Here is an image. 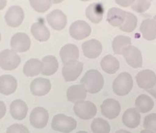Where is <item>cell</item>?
<instances>
[{"label": "cell", "mask_w": 156, "mask_h": 133, "mask_svg": "<svg viewBox=\"0 0 156 133\" xmlns=\"http://www.w3.org/2000/svg\"><path fill=\"white\" fill-rule=\"evenodd\" d=\"M140 133H154V132L150 131V130H147V129H144V130H142V131H140Z\"/></svg>", "instance_id": "42"}, {"label": "cell", "mask_w": 156, "mask_h": 133, "mask_svg": "<svg viewBox=\"0 0 156 133\" xmlns=\"http://www.w3.org/2000/svg\"><path fill=\"white\" fill-rule=\"evenodd\" d=\"M92 131L94 133H109L110 132V125L107 121H105L102 117H97L92 122L90 125Z\"/></svg>", "instance_id": "31"}, {"label": "cell", "mask_w": 156, "mask_h": 133, "mask_svg": "<svg viewBox=\"0 0 156 133\" xmlns=\"http://www.w3.org/2000/svg\"><path fill=\"white\" fill-rule=\"evenodd\" d=\"M153 20H154V21H156V15H155V16L154 17H153V18H152Z\"/></svg>", "instance_id": "45"}, {"label": "cell", "mask_w": 156, "mask_h": 133, "mask_svg": "<svg viewBox=\"0 0 156 133\" xmlns=\"http://www.w3.org/2000/svg\"><path fill=\"white\" fill-rule=\"evenodd\" d=\"M137 26V18L135 15L131 14V12H127L126 20H125L124 24L120 26V29L124 32H131L136 28Z\"/></svg>", "instance_id": "32"}, {"label": "cell", "mask_w": 156, "mask_h": 133, "mask_svg": "<svg viewBox=\"0 0 156 133\" xmlns=\"http://www.w3.org/2000/svg\"><path fill=\"white\" fill-rule=\"evenodd\" d=\"M145 129L156 133V114H150L144 120Z\"/></svg>", "instance_id": "35"}, {"label": "cell", "mask_w": 156, "mask_h": 133, "mask_svg": "<svg viewBox=\"0 0 156 133\" xmlns=\"http://www.w3.org/2000/svg\"><path fill=\"white\" fill-rule=\"evenodd\" d=\"M122 122L128 128H136L140 123V114L136 108H128L123 114Z\"/></svg>", "instance_id": "24"}, {"label": "cell", "mask_w": 156, "mask_h": 133, "mask_svg": "<svg viewBox=\"0 0 156 133\" xmlns=\"http://www.w3.org/2000/svg\"><path fill=\"white\" fill-rule=\"evenodd\" d=\"M153 106H154V102L152 98L148 95H140L135 100V108L140 114H147L150 110H152Z\"/></svg>", "instance_id": "27"}, {"label": "cell", "mask_w": 156, "mask_h": 133, "mask_svg": "<svg viewBox=\"0 0 156 133\" xmlns=\"http://www.w3.org/2000/svg\"><path fill=\"white\" fill-rule=\"evenodd\" d=\"M133 87L132 76L128 72H123L112 82V91L118 96H126Z\"/></svg>", "instance_id": "2"}, {"label": "cell", "mask_w": 156, "mask_h": 133, "mask_svg": "<svg viewBox=\"0 0 156 133\" xmlns=\"http://www.w3.org/2000/svg\"><path fill=\"white\" fill-rule=\"evenodd\" d=\"M115 2L121 6L127 7V6H131L133 4V2H134V0H117Z\"/></svg>", "instance_id": "37"}, {"label": "cell", "mask_w": 156, "mask_h": 133, "mask_svg": "<svg viewBox=\"0 0 156 133\" xmlns=\"http://www.w3.org/2000/svg\"><path fill=\"white\" fill-rule=\"evenodd\" d=\"M6 133H29V130L24 125L14 124L7 128Z\"/></svg>", "instance_id": "36"}, {"label": "cell", "mask_w": 156, "mask_h": 133, "mask_svg": "<svg viewBox=\"0 0 156 133\" xmlns=\"http://www.w3.org/2000/svg\"><path fill=\"white\" fill-rule=\"evenodd\" d=\"M0 41H1V33H0Z\"/></svg>", "instance_id": "46"}, {"label": "cell", "mask_w": 156, "mask_h": 133, "mask_svg": "<svg viewBox=\"0 0 156 133\" xmlns=\"http://www.w3.org/2000/svg\"><path fill=\"white\" fill-rule=\"evenodd\" d=\"M51 89V82L47 78H36L30 83V92L34 96H45Z\"/></svg>", "instance_id": "17"}, {"label": "cell", "mask_w": 156, "mask_h": 133, "mask_svg": "<svg viewBox=\"0 0 156 133\" xmlns=\"http://www.w3.org/2000/svg\"><path fill=\"white\" fill-rule=\"evenodd\" d=\"M49 121V114L48 110L43 108V107H36L31 110L29 117V122L31 126L37 129H43L46 127Z\"/></svg>", "instance_id": "6"}, {"label": "cell", "mask_w": 156, "mask_h": 133, "mask_svg": "<svg viewBox=\"0 0 156 133\" xmlns=\"http://www.w3.org/2000/svg\"><path fill=\"white\" fill-rule=\"evenodd\" d=\"M147 92L149 93V94L151 95V96H152V97H154L155 99H156V84H155L153 87H151L150 89H148Z\"/></svg>", "instance_id": "39"}, {"label": "cell", "mask_w": 156, "mask_h": 133, "mask_svg": "<svg viewBox=\"0 0 156 133\" xmlns=\"http://www.w3.org/2000/svg\"><path fill=\"white\" fill-rule=\"evenodd\" d=\"M5 112H6V106L4 104V102L0 101V120L5 115Z\"/></svg>", "instance_id": "38"}, {"label": "cell", "mask_w": 156, "mask_h": 133, "mask_svg": "<svg viewBox=\"0 0 156 133\" xmlns=\"http://www.w3.org/2000/svg\"><path fill=\"white\" fill-rule=\"evenodd\" d=\"M101 68L103 71L106 72L107 74H115V73L119 70L120 62L115 56L108 54V55H105L102 58Z\"/></svg>", "instance_id": "29"}, {"label": "cell", "mask_w": 156, "mask_h": 133, "mask_svg": "<svg viewBox=\"0 0 156 133\" xmlns=\"http://www.w3.org/2000/svg\"><path fill=\"white\" fill-rule=\"evenodd\" d=\"M60 2H62V0H53L52 3H60Z\"/></svg>", "instance_id": "43"}, {"label": "cell", "mask_w": 156, "mask_h": 133, "mask_svg": "<svg viewBox=\"0 0 156 133\" xmlns=\"http://www.w3.org/2000/svg\"><path fill=\"white\" fill-rule=\"evenodd\" d=\"M151 6L150 0H134L131 9L136 12H145Z\"/></svg>", "instance_id": "34"}, {"label": "cell", "mask_w": 156, "mask_h": 133, "mask_svg": "<svg viewBox=\"0 0 156 133\" xmlns=\"http://www.w3.org/2000/svg\"><path fill=\"white\" fill-rule=\"evenodd\" d=\"M83 70V65L79 61H69L62 67V76L67 82L76 80Z\"/></svg>", "instance_id": "8"}, {"label": "cell", "mask_w": 156, "mask_h": 133, "mask_svg": "<svg viewBox=\"0 0 156 133\" xmlns=\"http://www.w3.org/2000/svg\"><path fill=\"white\" fill-rule=\"evenodd\" d=\"M112 51L115 54H123L125 48L131 46V39L127 36H117L112 40Z\"/></svg>", "instance_id": "30"}, {"label": "cell", "mask_w": 156, "mask_h": 133, "mask_svg": "<svg viewBox=\"0 0 156 133\" xmlns=\"http://www.w3.org/2000/svg\"><path fill=\"white\" fill-rule=\"evenodd\" d=\"M11 47L16 53L28 51L30 48V37L24 32H17L11 39Z\"/></svg>", "instance_id": "11"}, {"label": "cell", "mask_w": 156, "mask_h": 133, "mask_svg": "<svg viewBox=\"0 0 156 133\" xmlns=\"http://www.w3.org/2000/svg\"><path fill=\"white\" fill-rule=\"evenodd\" d=\"M85 16L92 23L98 24L102 21L104 16V6L100 2H94L90 4L85 9Z\"/></svg>", "instance_id": "16"}, {"label": "cell", "mask_w": 156, "mask_h": 133, "mask_svg": "<svg viewBox=\"0 0 156 133\" xmlns=\"http://www.w3.org/2000/svg\"><path fill=\"white\" fill-rule=\"evenodd\" d=\"M82 52L87 58H97L102 52V44L96 39H92L82 44Z\"/></svg>", "instance_id": "15"}, {"label": "cell", "mask_w": 156, "mask_h": 133, "mask_svg": "<svg viewBox=\"0 0 156 133\" xmlns=\"http://www.w3.org/2000/svg\"><path fill=\"white\" fill-rule=\"evenodd\" d=\"M115 133H131V132H129V131H127V130H118Z\"/></svg>", "instance_id": "41"}, {"label": "cell", "mask_w": 156, "mask_h": 133, "mask_svg": "<svg viewBox=\"0 0 156 133\" xmlns=\"http://www.w3.org/2000/svg\"><path fill=\"white\" fill-rule=\"evenodd\" d=\"M6 5V0H0V11Z\"/></svg>", "instance_id": "40"}, {"label": "cell", "mask_w": 156, "mask_h": 133, "mask_svg": "<svg viewBox=\"0 0 156 133\" xmlns=\"http://www.w3.org/2000/svg\"><path fill=\"white\" fill-rule=\"evenodd\" d=\"M6 24L11 27H18L24 20V11L19 5H12L5 12L4 16Z\"/></svg>", "instance_id": "10"}, {"label": "cell", "mask_w": 156, "mask_h": 133, "mask_svg": "<svg viewBox=\"0 0 156 133\" xmlns=\"http://www.w3.org/2000/svg\"><path fill=\"white\" fill-rule=\"evenodd\" d=\"M70 36L75 40H83L87 37L92 32L90 24L87 23L83 20H77L73 22L69 29Z\"/></svg>", "instance_id": "7"}, {"label": "cell", "mask_w": 156, "mask_h": 133, "mask_svg": "<svg viewBox=\"0 0 156 133\" xmlns=\"http://www.w3.org/2000/svg\"><path fill=\"white\" fill-rule=\"evenodd\" d=\"M121 105L120 103L115 99H106L101 104V112L103 117H106L107 119H115L120 114Z\"/></svg>", "instance_id": "14"}, {"label": "cell", "mask_w": 156, "mask_h": 133, "mask_svg": "<svg viewBox=\"0 0 156 133\" xmlns=\"http://www.w3.org/2000/svg\"><path fill=\"white\" fill-rule=\"evenodd\" d=\"M21 58L18 53L14 52L12 50H2L0 52V67L5 71H12L17 69L20 65Z\"/></svg>", "instance_id": "4"}, {"label": "cell", "mask_w": 156, "mask_h": 133, "mask_svg": "<svg viewBox=\"0 0 156 133\" xmlns=\"http://www.w3.org/2000/svg\"><path fill=\"white\" fill-rule=\"evenodd\" d=\"M123 56H124L125 61L130 67L134 68H140L143 66V55L140 50L135 46H128L127 48L124 49L123 51Z\"/></svg>", "instance_id": "9"}, {"label": "cell", "mask_w": 156, "mask_h": 133, "mask_svg": "<svg viewBox=\"0 0 156 133\" xmlns=\"http://www.w3.org/2000/svg\"><path fill=\"white\" fill-rule=\"evenodd\" d=\"M136 83L143 89H150L156 84V74L152 70H143L136 75Z\"/></svg>", "instance_id": "13"}, {"label": "cell", "mask_w": 156, "mask_h": 133, "mask_svg": "<svg viewBox=\"0 0 156 133\" xmlns=\"http://www.w3.org/2000/svg\"><path fill=\"white\" fill-rule=\"evenodd\" d=\"M23 73L27 77L39 75L40 73H42V61L37 58L28 59L23 67Z\"/></svg>", "instance_id": "28"}, {"label": "cell", "mask_w": 156, "mask_h": 133, "mask_svg": "<svg viewBox=\"0 0 156 133\" xmlns=\"http://www.w3.org/2000/svg\"><path fill=\"white\" fill-rule=\"evenodd\" d=\"M42 74L51 76L58 69V61L53 55H47L42 59Z\"/></svg>", "instance_id": "26"}, {"label": "cell", "mask_w": 156, "mask_h": 133, "mask_svg": "<svg viewBox=\"0 0 156 133\" xmlns=\"http://www.w3.org/2000/svg\"><path fill=\"white\" fill-rule=\"evenodd\" d=\"M30 32L36 40L39 42H46L50 37V31L46 25L40 22H36L30 27Z\"/></svg>", "instance_id": "25"}, {"label": "cell", "mask_w": 156, "mask_h": 133, "mask_svg": "<svg viewBox=\"0 0 156 133\" xmlns=\"http://www.w3.org/2000/svg\"><path fill=\"white\" fill-rule=\"evenodd\" d=\"M47 22L55 30H62L67 25V16L62 9H54L47 16Z\"/></svg>", "instance_id": "12"}, {"label": "cell", "mask_w": 156, "mask_h": 133, "mask_svg": "<svg viewBox=\"0 0 156 133\" xmlns=\"http://www.w3.org/2000/svg\"><path fill=\"white\" fill-rule=\"evenodd\" d=\"M51 126L52 129L55 130V131H58L62 133H69L76 128L77 122L71 117L59 114L54 115Z\"/></svg>", "instance_id": "3"}, {"label": "cell", "mask_w": 156, "mask_h": 133, "mask_svg": "<svg viewBox=\"0 0 156 133\" xmlns=\"http://www.w3.org/2000/svg\"><path fill=\"white\" fill-rule=\"evenodd\" d=\"M76 133H87V131H78V132H76Z\"/></svg>", "instance_id": "44"}, {"label": "cell", "mask_w": 156, "mask_h": 133, "mask_svg": "<svg viewBox=\"0 0 156 133\" xmlns=\"http://www.w3.org/2000/svg\"><path fill=\"white\" fill-rule=\"evenodd\" d=\"M30 5L37 12H45L51 7V0H30Z\"/></svg>", "instance_id": "33"}, {"label": "cell", "mask_w": 156, "mask_h": 133, "mask_svg": "<svg viewBox=\"0 0 156 133\" xmlns=\"http://www.w3.org/2000/svg\"><path fill=\"white\" fill-rule=\"evenodd\" d=\"M27 110H28L27 104L23 100H20V99L14 100L11 104V107H9L11 114L15 120L25 119V117H26V114H27Z\"/></svg>", "instance_id": "23"}, {"label": "cell", "mask_w": 156, "mask_h": 133, "mask_svg": "<svg viewBox=\"0 0 156 133\" xmlns=\"http://www.w3.org/2000/svg\"><path fill=\"white\" fill-rule=\"evenodd\" d=\"M59 56H60V58H62V61L64 65L69 61H77V58L79 57V50H78V47L74 44H66L60 49Z\"/></svg>", "instance_id": "20"}, {"label": "cell", "mask_w": 156, "mask_h": 133, "mask_svg": "<svg viewBox=\"0 0 156 133\" xmlns=\"http://www.w3.org/2000/svg\"><path fill=\"white\" fill-rule=\"evenodd\" d=\"M81 85L90 94H96L102 89L104 85V78L97 70H89L81 78Z\"/></svg>", "instance_id": "1"}, {"label": "cell", "mask_w": 156, "mask_h": 133, "mask_svg": "<svg viewBox=\"0 0 156 133\" xmlns=\"http://www.w3.org/2000/svg\"><path fill=\"white\" fill-rule=\"evenodd\" d=\"M87 89L81 84H75L70 86L67 89V98L70 102L77 103L80 101H84L87 98Z\"/></svg>", "instance_id": "21"}, {"label": "cell", "mask_w": 156, "mask_h": 133, "mask_svg": "<svg viewBox=\"0 0 156 133\" xmlns=\"http://www.w3.org/2000/svg\"><path fill=\"white\" fill-rule=\"evenodd\" d=\"M140 30L143 37L147 41H153L156 39V21L153 19H145L140 26Z\"/></svg>", "instance_id": "22"}, {"label": "cell", "mask_w": 156, "mask_h": 133, "mask_svg": "<svg viewBox=\"0 0 156 133\" xmlns=\"http://www.w3.org/2000/svg\"><path fill=\"white\" fill-rule=\"evenodd\" d=\"M127 12L119 7H112L107 12V21L112 26L120 27L126 20Z\"/></svg>", "instance_id": "18"}, {"label": "cell", "mask_w": 156, "mask_h": 133, "mask_svg": "<svg viewBox=\"0 0 156 133\" xmlns=\"http://www.w3.org/2000/svg\"><path fill=\"white\" fill-rule=\"evenodd\" d=\"M18 82L17 79L12 75H1L0 76V94L5 95H12L16 92Z\"/></svg>", "instance_id": "19"}, {"label": "cell", "mask_w": 156, "mask_h": 133, "mask_svg": "<svg viewBox=\"0 0 156 133\" xmlns=\"http://www.w3.org/2000/svg\"><path fill=\"white\" fill-rule=\"evenodd\" d=\"M74 112L78 117L81 120H90L96 115L97 107L96 105L90 101H80L75 103Z\"/></svg>", "instance_id": "5"}]
</instances>
